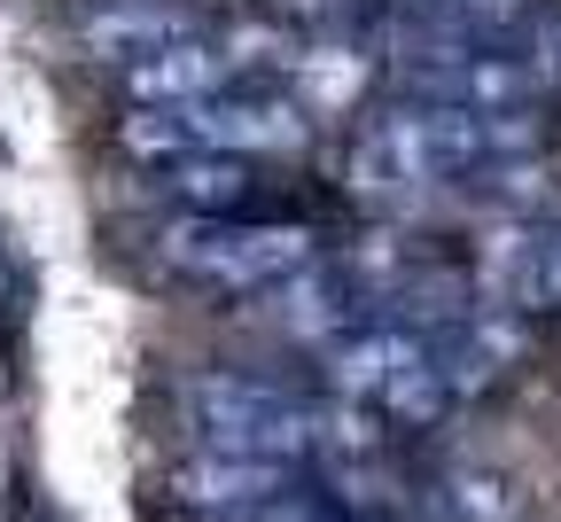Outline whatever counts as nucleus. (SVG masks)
Masks as SVG:
<instances>
[{
    "mask_svg": "<svg viewBox=\"0 0 561 522\" xmlns=\"http://www.w3.org/2000/svg\"><path fill=\"white\" fill-rule=\"evenodd\" d=\"M157 258L180 281L227 288V296H265V288H280L289 273L320 265V235L297 227V218H250V211L203 218V211H172L164 227H157Z\"/></svg>",
    "mask_w": 561,
    "mask_h": 522,
    "instance_id": "f257e3e1",
    "label": "nucleus"
},
{
    "mask_svg": "<svg viewBox=\"0 0 561 522\" xmlns=\"http://www.w3.org/2000/svg\"><path fill=\"white\" fill-rule=\"evenodd\" d=\"M320 375H328V398H351L398 429H430L453 413V390L437 375L430 336H413L398 320H359L351 336H335L320 351Z\"/></svg>",
    "mask_w": 561,
    "mask_h": 522,
    "instance_id": "f03ea898",
    "label": "nucleus"
},
{
    "mask_svg": "<svg viewBox=\"0 0 561 522\" xmlns=\"http://www.w3.org/2000/svg\"><path fill=\"white\" fill-rule=\"evenodd\" d=\"M187 413H195L203 453H250V461H289V468L312 453V406L257 375H195Z\"/></svg>",
    "mask_w": 561,
    "mask_h": 522,
    "instance_id": "7ed1b4c3",
    "label": "nucleus"
},
{
    "mask_svg": "<svg viewBox=\"0 0 561 522\" xmlns=\"http://www.w3.org/2000/svg\"><path fill=\"white\" fill-rule=\"evenodd\" d=\"M117 87H125L133 110H172V102H203V94L242 87V79H234L219 32H187V39H172V47H149V55L117 63Z\"/></svg>",
    "mask_w": 561,
    "mask_h": 522,
    "instance_id": "20e7f679",
    "label": "nucleus"
},
{
    "mask_svg": "<svg viewBox=\"0 0 561 522\" xmlns=\"http://www.w3.org/2000/svg\"><path fill=\"white\" fill-rule=\"evenodd\" d=\"M187 32H203V16L187 0H87V16H79V47L94 63H133V55L172 47Z\"/></svg>",
    "mask_w": 561,
    "mask_h": 522,
    "instance_id": "39448f33",
    "label": "nucleus"
},
{
    "mask_svg": "<svg viewBox=\"0 0 561 522\" xmlns=\"http://www.w3.org/2000/svg\"><path fill=\"white\" fill-rule=\"evenodd\" d=\"M538 227L546 218H491L476 235V258H468V281H476V305H500V313H546L538 305Z\"/></svg>",
    "mask_w": 561,
    "mask_h": 522,
    "instance_id": "423d86ee",
    "label": "nucleus"
},
{
    "mask_svg": "<svg viewBox=\"0 0 561 522\" xmlns=\"http://www.w3.org/2000/svg\"><path fill=\"white\" fill-rule=\"evenodd\" d=\"M280 79H289V94L305 102V117H343L382 79V55H375V39H305Z\"/></svg>",
    "mask_w": 561,
    "mask_h": 522,
    "instance_id": "0eeeda50",
    "label": "nucleus"
},
{
    "mask_svg": "<svg viewBox=\"0 0 561 522\" xmlns=\"http://www.w3.org/2000/svg\"><path fill=\"white\" fill-rule=\"evenodd\" d=\"M289 491V461H250V453H195L172 468V499L195 514H242Z\"/></svg>",
    "mask_w": 561,
    "mask_h": 522,
    "instance_id": "6e6552de",
    "label": "nucleus"
},
{
    "mask_svg": "<svg viewBox=\"0 0 561 522\" xmlns=\"http://www.w3.org/2000/svg\"><path fill=\"white\" fill-rule=\"evenodd\" d=\"M149 180H157V195H164V203L203 211V218L250 211V195H257L250 157H172V164H149Z\"/></svg>",
    "mask_w": 561,
    "mask_h": 522,
    "instance_id": "1a4fd4ad",
    "label": "nucleus"
},
{
    "mask_svg": "<svg viewBox=\"0 0 561 522\" xmlns=\"http://www.w3.org/2000/svg\"><path fill=\"white\" fill-rule=\"evenodd\" d=\"M437 507H445L453 522H523L515 484H507V476H483V468H453L445 491H437Z\"/></svg>",
    "mask_w": 561,
    "mask_h": 522,
    "instance_id": "9d476101",
    "label": "nucleus"
},
{
    "mask_svg": "<svg viewBox=\"0 0 561 522\" xmlns=\"http://www.w3.org/2000/svg\"><path fill=\"white\" fill-rule=\"evenodd\" d=\"M515 55L530 63L538 94H561V9H538V16L515 32Z\"/></svg>",
    "mask_w": 561,
    "mask_h": 522,
    "instance_id": "9b49d317",
    "label": "nucleus"
},
{
    "mask_svg": "<svg viewBox=\"0 0 561 522\" xmlns=\"http://www.w3.org/2000/svg\"><path fill=\"white\" fill-rule=\"evenodd\" d=\"M538 9H546V0H453L445 16H453L460 32H476V39H515Z\"/></svg>",
    "mask_w": 561,
    "mask_h": 522,
    "instance_id": "f8f14e48",
    "label": "nucleus"
},
{
    "mask_svg": "<svg viewBox=\"0 0 561 522\" xmlns=\"http://www.w3.org/2000/svg\"><path fill=\"white\" fill-rule=\"evenodd\" d=\"M538 305L561 313V218L538 227Z\"/></svg>",
    "mask_w": 561,
    "mask_h": 522,
    "instance_id": "ddd939ff",
    "label": "nucleus"
},
{
    "mask_svg": "<svg viewBox=\"0 0 561 522\" xmlns=\"http://www.w3.org/2000/svg\"><path fill=\"white\" fill-rule=\"evenodd\" d=\"M265 9H273L280 24H335V16L359 9V0H265Z\"/></svg>",
    "mask_w": 561,
    "mask_h": 522,
    "instance_id": "4468645a",
    "label": "nucleus"
},
{
    "mask_svg": "<svg viewBox=\"0 0 561 522\" xmlns=\"http://www.w3.org/2000/svg\"><path fill=\"white\" fill-rule=\"evenodd\" d=\"M453 0H390V16H445Z\"/></svg>",
    "mask_w": 561,
    "mask_h": 522,
    "instance_id": "2eb2a0df",
    "label": "nucleus"
}]
</instances>
